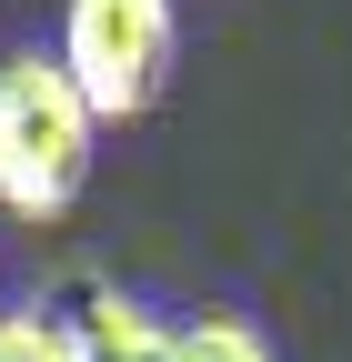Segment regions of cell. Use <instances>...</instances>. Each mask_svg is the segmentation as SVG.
<instances>
[{"label":"cell","instance_id":"3957f363","mask_svg":"<svg viewBox=\"0 0 352 362\" xmlns=\"http://www.w3.org/2000/svg\"><path fill=\"white\" fill-rule=\"evenodd\" d=\"M61 342H71V362H171V332L141 302H121V292H91L61 322Z\"/></svg>","mask_w":352,"mask_h":362},{"label":"cell","instance_id":"5b68a950","mask_svg":"<svg viewBox=\"0 0 352 362\" xmlns=\"http://www.w3.org/2000/svg\"><path fill=\"white\" fill-rule=\"evenodd\" d=\"M0 362H71V342L40 312H0Z\"/></svg>","mask_w":352,"mask_h":362},{"label":"cell","instance_id":"7a4b0ae2","mask_svg":"<svg viewBox=\"0 0 352 362\" xmlns=\"http://www.w3.org/2000/svg\"><path fill=\"white\" fill-rule=\"evenodd\" d=\"M171 61H182V11L171 0H71L61 11V71L81 81L91 121H141Z\"/></svg>","mask_w":352,"mask_h":362},{"label":"cell","instance_id":"6da1fadb","mask_svg":"<svg viewBox=\"0 0 352 362\" xmlns=\"http://www.w3.org/2000/svg\"><path fill=\"white\" fill-rule=\"evenodd\" d=\"M101 161V121L81 101V81L61 71V51H11L0 61V211L11 221H61L91 192Z\"/></svg>","mask_w":352,"mask_h":362},{"label":"cell","instance_id":"277c9868","mask_svg":"<svg viewBox=\"0 0 352 362\" xmlns=\"http://www.w3.org/2000/svg\"><path fill=\"white\" fill-rule=\"evenodd\" d=\"M171 362H272V342H262L242 312H201L192 332H171Z\"/></svg>","mask_w":352,"mask_h":362}]
</instances>
